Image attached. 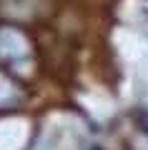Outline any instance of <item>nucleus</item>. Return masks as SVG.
<instances>
[{"mask_svg": "<svg viewBox=\"0 0 148 150\" xmlns=\"http://www.w3.org/2000/svg\"><path fill=\"white\" fill-rule=\"evenodd\" d=\"M0 58L8 63H23L30 58V45L15 28H0Z\"/></svg>", "mask_w": 148, "mask_h": 150, "instance_id": "nucleus-1", "label": "nucleus"}, {"mask_svg": "<svg viewBox=\"0 0 148 150\" xmlns=\"http://www.w3.org/2000/svg\"><path fill=\"white\" fill-rule=\"evenodd\" d=\"M13 98H15V88H13V83L0 75V105L13 103Z\"/></svg>", "mask_w": 148, "mask_h": 150, "instance_id": "nucleus-2", "label": "nucleus"}]
</instances>
